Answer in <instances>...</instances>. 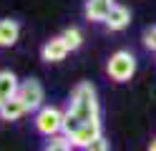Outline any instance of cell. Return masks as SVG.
<instances>
[{
	"instance_id": "cell-6",
	"label": "cell",
	"mask_w": 156,
	"mask_h": 151,
	"mask_svg": "<svg viewBox=\"0 0 156 151\" xmlns=\"http://www.w3.org/2000/svg\"><path fill=\"white\" fill-rule=\"evenodd\" d=\"M71 50H68L66 45V40L58 35V38H51V40H45V45L41 48V58L45 60V63H58V60H63Z\"/></svg>"
},
{
	"instance_id": "cell-9",
	"label": "cell",
	"mask_w": 156,
	"mask_h": 151,
	"mask_svg": "<svg viewBox=\"0 0 156 151\" xmlns=\"http://www.w3.org/2000/svg\"><path fill=\"white\" fill-rule=\"evenodd\" d=\"M129 23H131V10L126 8V5H119V3H116V5L111 8V13H108V18H106L103 25L116 33V30H123Z\"/></svg>"
},
{
	"instance_id": "cell-1",
	"label": "cell",
	"mask_w": 156,
	"mask_h": 151,
	"mask_svg": "<svg viewBox=\"0 0 156 151\" xmlns=\"http://www.w3.org/2000/svg\"><path fill=\"white\" fill-rule=\"evenodd\" d=\"M68 111L81 118V124H93V121H101V106H98V93H96V86L91 81H83L71 91V98H68Z\"/></svg>"
},
{
	"instance_id": "cell-7",
	"label": "cell",
	"mask_w": 156,
	"mask_h": 151,
	"mask_svg": "<svg viewBox=\"0 0 156 151\" xmlns=\"http://www.w3.org/2000/svg\"><path fill=\"white\" fill-rule=\"evenodd\" d=\"M20 91V81L15 78L13 70H0V108H3L8 101H13Z\"/></svg>"
},
{
	"instance_id": "cell-16",
	"label": "cell",
	"mask_w": 156,
	"mask_h": 151,
	"mask_svg": "<svg viewBox=\"0 0 156 151\" xmlns=\"http://www.w3.org/2000/svg\"><path fill=\"white\" fill-rule=\"evenodd\" d=\"M86 151H108V141H106V136H101V138H96L93 144L86 149Z\"/></svg>"
},
{
	"instance_id": "cell-5",
	"label": "cell",
	"mask_w": 156,
	"mask_h": 151,
	"mask_svg": "<svg viewBox=\"0 0 156 151\" xmlns=\"http://www.w3.org/2000/svg\"><path fill=\"white\" fill-rule=\"evenodd\" d=\"M103 134H101V121H93V124H83L81 128L76 131V134L71 136V144H73V149H88L96 138H101Z\"/></svg>"
},
{
	"instance_id": "cell-17",
	"label": "cell",
	"mask_w": 156,
	"mask_h": 151,
	"mask_svg": "<svg viewBox=\"0 0 156 151\" xmlns=\"http://www.w3.org/2000/svg\"><path fill=\"white\" fill-rule=\"evenodd\" d=\"M149 151H156V136L151 138V144H149Z\"/></svg>"
},
{
	"instance_id": "cell-2",
	"label": "cell",
	"mask_w": 156,
	"mask_h": 151,
	"mask_svg": "<svg viewBox=\"0 0 156 151\" xmlns=\"http://www.w3.org/2000/svg\"><path fill=\"white\" fill-rule=\"evenodd\" d=\"M63 118H66V111H61L58 106H43L35 113L33 124L38 128V134H43L45 138H53L63 134Z\"/></svg>"
},
{
	"instance_id": "cell-13",
	"label": "cell",
	"mask_w": 156,
	"mask_h": 151,
	"mask_svg": "<svg viewBox=\"0 0 156 151\" xmlns=\"http://www.w3.org/2000/svg\"><path fill=\"white\" fill-rule=\"evenodd\" d=\"M43 151H73V144H71V138L68 136H53V138H48V144Z\"/></svg>"
},
{
	"instance_id": "cell-14",
	"label": "cell",
	"mask_w": 156,
	"mask_h": 151,
	"mask_svg": "<svg viewBox=\"0 0 156 151\" xmlns=\"http://www.w3.org/2000/svg\"><path fill=\"white\" fill-rule=\"evenodd\" d=\"M81 126H83V124H81V118H78L73 111H68V108H66V118H63V136L71 138V136H73Z\"/></svg>"
},
{
	"instance_id": "cell-11",
	"label": "cell",
	"mask_w": 156,
	"mask_h": 151,
	"mask_svg": "<svg viewBox=\"0 0 156 151\" xmlns=\"http://www.w3.org/2000/svg\"><path fill=\"white\" fill-rule=\"evenodd\" d=\"M25 113H28V106L18 96L13 101H8V103L0 108V118H3V121H18V118H23Z\"/></svg>"
},
{
	"instance_id": "cell-18",
	"label": "cell",
	"mask_w": 156,
	"mask_h": 151,
	"mask_svg": "<svg viewBox=\"0 0 156 151\" xmlns=\"http://www.w3.org/2000/svg\"><path fill=\"white\" fill-rule=\"evenodd\" d=\"M108 3H113V0H108Z\"/></svg>"
},
{
	"instance_id": "cell-8",
	"label": "cell",
	"mask_w": 156,
	"mask_h": 151,
	"mask_svg": "<svg viewBox=\"0 0 156 151\" xmlns=\"http://www.w3.org/2000/svg\"><path fill=\"white\" fill-rule=\"evenodd\" d=\"M20 38V23L13 18L0 20V48H13Z\"/></svg>"
},
{
	"instance_id": "cell-3",
	"label": "cell",
	"mask_w": 156,
	"mask_h": 151,
	"mask_svg": "<svg viewBox=\"0 0 156 151\" xmlns=\"http://www.w3.org/2000/svg\"><path fill=\"white\" fill-rule=\"evenodd\" d=\"M106 70H108V76L116 83H126V81H131V76L136 73V56L131 50H116L108 58Z\"/></svg>"
},
{
	"instance_id": "cell-12",
	"label": "cell",
	"mask_w": 156,
	"mask_h": 151,
	"mask_svg": "<svg viewBox=\"0 0 156 151\" xmlns=\"http://www.w3.org/2000/svg\"><path fill=\"white\" fill-rule=\"evenodd\" d=\"M61 38L66 40V45H68V50H78L83 45V33H81V28H76V25H71V28H66L63 33H61Z\"/></svg>"
},
{
	"instance_id": "cell-10",
	"label": "cell",
	"mask_w": 156,
	"mask_h": 151,
	"mask_svg": "<svg viewBox=\"0 0 156 151\" xmlns=\"http://www.w3.org/2000/svg\"><path fill=\"white\" fill-rule=\"evenodd\" d=\"M113 5L116 3H108V0H86V18L91 23H106Z\"/></svg>"
},
{
	"instance_id": "cell-4",
	"label": "cell",
	"mask_w": 156,
	"mask_h": 151,
	"mask_svg": "<svg viewBox=\"0 0 156 151\" xmlns=\"http://www.w3.org/2000/svg\"><path fill=\"white\" fill-rule=\"evenodd\" d=\"M18 98L28 106V111H35V113H38V111L43 108V101H45V91L41 86V81H35V78L23 81L20 91H18Z\"/></svg>"
},
{
	"instance_id": "cell-15",
	"label": "cell",
	"mask_w": 156,
	"mask_h": 151,
	"mask_svg": "<svg viewBox=\"0 0 156 151\" xmlns=\"http://www.w3.org/2000/svg\"><path fill=\"white\" fill-rule=\"evenodd\" d=\"M144 45L156 53V25H151V28L144 30Z\"/></svg>"
}]
</instances>
